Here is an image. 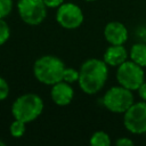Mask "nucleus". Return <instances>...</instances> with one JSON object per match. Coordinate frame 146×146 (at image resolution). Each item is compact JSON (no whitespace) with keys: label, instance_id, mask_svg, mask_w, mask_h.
I'll return each mask as SVG.
<instances>
[{"label":"nucleus","instance_id":"f257e3e1","mask_svg":"<svg viewBox=\"0 0 146 146\" xmlns=\"http://www.w3.org/2000/svg\"><path fill=\"white\" fill-rule=\"evenodd\" d=\"M79 87L87 95L99 92L108 78V65L98 58L84 60L79 70Z\"/></svg>","mask_w":146,"mask_h":146},{"label":"nucleus","instance_id":"f03ea898","mask_svg":"<svg viewBox=\"0 0 146 146\" xmlns=\"http://www.w3.org/2000/svg\"><path fill=\"white\" fill-rule=\"evenodd\" d=\"M65 70L64 62L54 55H43L33 64L34 78L42 84L52 86L63 80Z\"/></svg>","mask_w":146,"mask_h":146},{"label":"nucleus","instance_id":"7ed1b4c3","mask_svg":"<svg viewBox=\"0 0 146 146\" xmlns=\"http://www.w3.org/2000/svg\"><path fill=\"white\" fill-rule=\"evenodd\" d=\"M43 106V100L39 95L27 92L15 99L11 105V114L14 119L30 123L41 115Z\"/></svg>","mask_w":146,"mask_h":146},{"label":"nucleus","instance_id":"20e7f679","mask_svg":"<svg viewBox=\"0 0 146 146\" xmlns=\"http://www.w3.org/2000/svg\"><path fill=\"white\" fill-rule=\"evenodd\" d=\"M102 103L110 112L123 114L135 103V97L131 90L119 84L110 88L104 94Z\"/></svg>","mask_w":146,"mask_h":146},{"label":"nucleus","instance_id":"39448f33","mask_svg":"<svg viewBox=\"0 0 146 146\" xmlns=\"http://www.w3.org/2000/svg\"><path fill=\"white\" fill-rule=\"evenodd\" d=\"M116 80L120 86L131 91H137V89L145 81V73L140 65L132 60H125L117 66Z\"/></svg>","mask_w":146,"mask_h":146},{"label":"nucleus","instance_id":"423d86ee","mask_svg":"<svg viewBox=\"0 0 146 146\" xmlns=\"http://www.w3.org/2000/svg\"><path fill=\"white\" fill-rule=\"evenodd\" d=\"M47 6L43 0H17V13L27 25H39L47 17Z\"/></svg>","mask_w":146,"mask_h":146},{"label":"nucleus","instance_id":"0eeeda50","mask_svg":"<svg viewBox=\"0 0 146 146\" xmlns=\"http://www.w3.org/2000/svg\"><path fill=\"white\" fill-rule=\"evenodd\" d=\"M123 125L133 135L146 133V102L133 103L123 113Z\"/></svg>","mask_w":146,"mask_h":146},{"label":"nucleus","instance_id":"6e6552de","mask_svg":"<svg viewBox=\"0 0 146 146\" xmlns=\"http://www.w3.org/2000/svg\"><path fill=\"white\" fill-rule=\"evenodd\" d=\"M81 8L73 2H63L56 10V22L66 30H75L83 23Z\"/></svg>","mask_w":146,"mask_h":146},{"label":"nucleus","instance_id":"1a4fd4ad","mask_svg":"<svg viewBox=\"0 0 146 146\" xmlns=\"http://www.w3.org/2000/svg\"><path fill=\"white\" fill-rule=\"evenodd\" d=\"M73 97H74V90L71 83L62 80L51 86L50 98L56 105L66 106L72 102Z\"/></svg>","mask_w":146,"mask_h":146},{"label":"nucleus","instance_id":"9d476101","mask_svg":"<svg viewBox=\"0 0 146 146\" xmlns=\"http://www.w3.org/2000/svg\"><path fill=\"white\" fill-rule=\"evenodd\" d=\"M128 30L121 22H110L105 25L104 38L110 44H123L128 40Z\"/></svg>","mask_w":146,"mask_h":146},{"label":"nucleus","instance_id":"9b49d317","mask_svg":"<svg viewBox=\"0 0 146 146\" xmlns=\"http://www.w3.org/2000/svg\"><path fill=\"white\" fill-rule=\"evenodd\" d=\"M128 58V51L123 44H111L103 55V60L113 67H117Z\"/></svg>","mask_w":146,"mask_h":146},{"label":"nucleus","instance_id":"f8f14e48","mask_svg":"<svg viewBox=\"0 0 146 146\" xmlns=\"http://www.w3.org/2000/svg\"><path fill=\"white\" fill-rule=\"evenodd\" d=\"M130 59L141 67H146V43L137 42L130 49Z\"/></svg>","mask_w":146,"mask_h":146},{"label":"nucleus","instance_id":"ddd939ff","mask_svg":"<svg viewBox=\"0 0 146 146\" xmlns=\"http://www.w3.org/2000/svg\"><path fill=\"white\" fill-rule=\"evenodd\" d=\"M111 137L105 131H96L90 137V145L92 146H110Z\"/></svg>","mask_w":146,"mask_h":146},{"label":"nucleus","instance_id":"4468645a","mask_svg":"<svg viewBox=\"0 0 146 146\" xmlns=\"http://www.w3.org/2000/svg\"><path fill=\"white\" fill-rule=\"evenodd\" d=\"M25 125H26L25 122L15 119V120L11 122L10 127H9V132H10V135H11L14 138H21V137L25 133V130H26Z\"/></svg>","mask_w":146,"mask_h":146},{"label":"nucleus","instance_id":"2eb2a0df","mask_svg":"<svg viewBox=\"0 0 146 146\" xmlns=\"http://www.w3.org/2000/svg\"><path fill=\"white\" fill-rule=\"evenodd\" d=\"M79 71L73 68V67H65L64 73H63V80L68 82V83H75L79 81Z\"/></svg>","mask_w":146,"mask_h":146},{"label":"nucleus","instance_id":"dca6fc26","mask_svg":"<svg viewBox=\"0 0 146 146\" xmlns=\"http://www.w3.org/2000/svg\"><path fill=\"white\" fill-rule=\"evenodd\" d=\"M9 36H10V27L3 18H0V46L5 44L8 41Z\"/></svg>","mask_w":146,"mask_h":146},{"label":"nucleus","instance_id":"f3484780","mask_svg":"<svg viewBox=\"0 0 146 146\" xmlns=\"http://www.w3.org/2000/svg\"><path fill=\"white\" fill-rule=\"evenodd\" d=\"M13 10V0H0V18H6Z\"/></svg>","mask_w":146,"mask_h":146},{"label":"nucleus","instance_id":"a211bd4d","mask_svg":"<svg viewBox=\"0 0 146 146\" xmlns=\"http://www.w3.org/2000/svg\"><path fill=\"white\" fill-rule=\"evenodd\" d=\"M9 95V86L8 82L0 76V102L5 100Z\"/></svg>","mask_w":146,"mask_h":146},{"label":"nucleus","instance_id":"6ab92c4d","mask_svg":"<svg viewBox=\"0 0 146 146\" xmlns=\"http://www.w3.org/2000/svg\"><path fill=\"white\" fill-rule=\"evenodd\" d=\"M115 144L117 146H131V145H133V140L128 138V137H120L115 141Z\"/></svg>","mask_w":146,"mask_h":146},{"label":"nucleus","instance_id":"aec40b11","mask_svg":"<svg viewBox=\"0 0 146 146\" xmlns=\"http://www.w3.org/2000/svg\"><path fill=\"white\" fill-rule=\"evenodd\" d=\"M136 35H137L141 41L146 42V24H144V25H141V26H139V27L137 29Z\"/></svg>","mask_w":146,"mask_h":146},{"label":"nucleus","instance_id":"412c9836","mask_svg":"<svg viewBox=\"0 0 146 146\" xmlns=\"http://www.w3.org/2000/svg\"><path fill=\"white\" fill-rule=\"evenodd\" d=\"M43 2L48 8H58L64 2V0H43Z\"/></svg>","mask_w":146,"mask_h":146},{"label":"nucleus","instance_id":"4be33fe9","mask_svg":"<svg viewBox=\"0 0 146 146\" xmlns=\"http://www.w3.org/2000/svg\"><path fill=\"white\" fill-rule=\"evenodd\" d=\"M137 92H138V96L141 98V100L146 102V82L144 81L141 83V86L137 89Z\"/></svg>","mask_w":146,"mask_h":146},{"label":"nucleus","instance_id":"5701e85b","mask_svg":"<svg viewBox=\"0 0 146 146\" xmlns=\"http://www.w3.org/2000/svg\"><path fill=\"white\" fill-rule=\"evenodd\" d=\"M6 144H5V141H2V140H0V146H5Z\"/></svg>","mask_w":146,"mask_h":146},{"label":"nucleus","instance_id":"b1692460","mask_svg":"<svg viewBox=\"0 0 146 146\" xmlns=\"http://www.w3.org/2000/svg\"><path fill=\"white\" fill-rule=\"evenodd\" d=\"M83 1H86V2H94V1H97V0H83Z\"/></svg>","mask_w":146,"mask_h":146}]
</instances>
